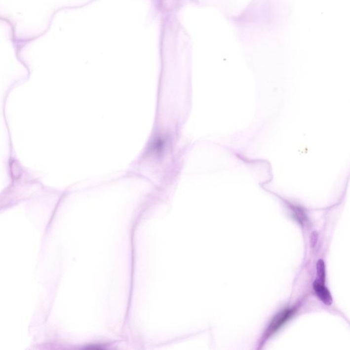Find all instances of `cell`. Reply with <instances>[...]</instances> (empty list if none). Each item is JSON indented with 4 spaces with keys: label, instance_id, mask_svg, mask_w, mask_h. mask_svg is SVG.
<instances>
[{
    "label": "cell",
    "instance_id": "277c9868",
    "mask_svg": "<svg viewBox=\"0 0 350 350\" xmlns=\"http://www.w3.org/2000/svg\"><path fill=\"white\" fill-rule=\"evenodd\" d=\"M316 270H317V275L319 281L325 282L326 280V266H325L324 261L322 259H319L316 265Z\"/></svg>",
    "mask_w": 350,
    "mask_h": 350
},
{
    "label": "cell",
    "instance_id": "6da1fadb",
    "mask_svg": "<svg viewBox=\"0 0 350 350\" xmlns=\"http://www.w3.org/2000/svg\"><path fill=\"white\" fill-rule=\"evenodd\" d=\"M296 307H288V308L284 309L283 310L278 312L273 317L266 328L264 335L261 339V346L264 344L268 339H270L272 336L278 332L284 325H285L286 323L292 318L295 312H296Z\"/></svg>",
    "mask_w": 350,
    "mask_h": 350
},
{
    "label": "cell",
    "instance_id": "7a4b0ae2",
    "mask_svg": "<svg viewBox=\"0 0 350 350\" xmlns=\"http://www.w3.org/2000/svg\"><path fill=\"white\" fill-rule=\"evenodd\" d=\"M312 288H313L314 293L323 303L327 306L332 305V302H333L332 295L330 294L329 289L325 286L324 282L316 280L312 284Z\"/></svg>",
    "mask_w": 350,
    "mask_h": 350
},
{
    "label": "cell",
    "instance_id": "3957f363",
    "mask_svg": "<svg viewBox=\"0 0 350 350\" xmlns=\"http://www.w3.org/2000/svg\"><path fill=\"white\" fill-rule=\"evenodd\" d=\"M291 211H292L293 214H294L295 219H296L300 225H303L304 224L307 223V215H306L305 211H304L301 207L293 205L291 206Z\"/></svg>",
    "mask_w": 350,
    "mask_h": 350
}]
</instances>
